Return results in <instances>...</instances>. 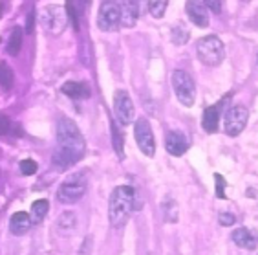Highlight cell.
Here are the masks:
<instances>
[{
  "label": "cell",
  "mask_w": 258,
  "mask_h": 255,
  "mask_svg": "<svg viewBox=\"0 0 258 255\" xmlns=\"http://www.w3.org/2000/svg\"><path fill=\"white\" fill-rule=\"evenodd\" d=\"M85 152L86 143L81 130L72 120L60 118L57 123V149H55L53 158H51L55 169H68L70 165L77 164L85 156Z\"/></svg>",
  "instance_id": "obj_1"
},
{
  "label": "cell",
  "mask_w": 258,
  "mask_h": 255,
  "mask_svg": "<svg viewBox=\"0 0 258 255\" xmlns=\"http://www.w3.org/2000/svg\"><path fill=\"white\" fill-rule=\"evenodd\" d=\"M134 189L130 185H117L108 202V219L114 228H121L126 224L130 213L134 210Z\"/></svg>",
  "instance_id": "obj_2"
},
{
  "label": "cell",
  "mask_w": 258,
  "mask_h": 255,
  "mask_svg": "<svg viewBox=\"0 0 258 255\" xmlns=\"http://www.w3.org/2000/svg\"><path fill=\"white\" fill-rule=\"evenodd\" d=\"M198 59L207 66H218L225 57L224 42L216 35H207L196 42Z\"/></svg>",
  "instance_id": "obj_3"
},
{
  "label": "cell",
  "mask_w": 258,
  "mask_h": 255,
  "mask_svg": "<svg viewBox=\"0 0 258 255\" xmlns=\"http://www.w3.org/2000/svg\"><path fill=\"white\" fill-rule=\"evenodd\" d=\"M86 176L83 173H75L70 178H66L62 184L59 185L57 189V198H59L62 204H74V202H79L83 198V195L86 193Z\"/></svg>",
  "instance_id": "obj_4"
},
{
  "label": "cell",
  "mask_w": 258,
  "mask_h": 255,
  "mask_svg": "<svg viewBox=\"0 0 258 255\" xmlns=\"http://www.w3.org/2000/svg\"><path fill=\"white\" fill-rule=\"evenodd\" d=\"M170 79H172V88H174V92H176V97L179 99V103L185 107L194 105V99H196V86H194L192 77L183 70H174Z\"/></svg>",
  "instance_id": "obj_5"
},
{
  "label": "cell",
  "mask_w": 258,
  "mask_h": 255,
  "mask_svg": "<svg viewBox=\"0 0 258 255\" xmlns=\"http://www.w3.org/2000/svg\"><path fill=\"white\" fill-rule=\"evenodd\" d=\"M40 24L50 35H60L64 31L66 24H68V17H66V10L60 6H48L42 10L40 15Z\"/></svg>",
  "instance_id": "obj_6"
},
{
  "label": "cell",
  "mask_w": 258,
  "mask_h": 255,
  "mask_svg": "<svg viewBox=\"0 0 258 255\" xmlns=\"http://www.w3.org/2000/svg\"><path fill=\"white\" fill-rule=\"evenodd\" d=\"M121 24V6L117 2H103L97 15V26L103 31H114Z\"/></svg>",
  "instance_id": "obj_7"
},
{
  "label": "cell",
  "mask_w": 258,
  "mask_h": 255,
  "mask_svg": "<svg viewBox=\"0 0 258 255\" xmlns=\"http://www.w3.org/2000/svg\"><path fill=\"white\" fill-rule=\"evenodd\" d=\"M247 120H249V114H247V109L243 105H234V107H229V110L225 112V120H224V129L229 136H238L245 125H247Z\"/></svg>",
  "instance_id": "obj_8"
},
{
  "label": "cell",
  "mask_w": 258,
  "mask_h": 255,
  "mask_svg": "<svg viewBox=\"0 0 258 255\" xmlns=\"http://www.w3.org/2000/svg\"><path fill=\"white\" fill-rule=\"evenodd\" d=\"M134 136L136 141H138V147L141 149L145 156L152 158L156 152V141H154V134H152V129H150V123L145 118L136 121L134 127Z\"/></svg>",
  "instance_id": "obj_9"
},
{
  "label": "cell",
  "mask_w": 258,
  "mask_h": 255,
  "mask_svg": "<svg viewBox=\"0 0 258 255\" xmlns=\"http://www.w3.org/2000/svg\"><path fill=\"white\" fill-rule=\"evenodd\" d=\"M114 112L121 125H130L134 120V103L124 90H117L114 95Z\"/></svg>",
  "instance_id": "obj_10"
},
{
  "label": "cell",
  "mask_w": 258,
  "mask_h": 255,
  "mask_svg": "<svg viewBox=\"0 0 258 255\" xmlns=\"http://www.w3.org/2000/svg\"><path fill=\"white\" fill-rule=\"evenodd\" d=\"M165 149L169 150V155L172 156L185 155L189 149V138L179 130H170V132H167V138H165Z\"/></svg>",
  "instance_id": "obj_11"
},
{
  "label": "cell",
  "mask_w": 258,
  "mask_h": 255,
  "mask_svg": "<svg viewBox=\"0 0 258 255\" xmlns=\"http://www.w3.org/2000/svg\"><path fill=\"white\" fill-rule=\"evenodd\" d=\"M185 11L189 19L192 20L194 24L200 26V28H207L209 26V11L205 2H198V0H190L185 4Z\"/></svg>",
  "instance_id": "obj_12"
},
{
  "label": "cell",
  "mask_w": 258,
  "mask_h": 255,
  "mask_svg": "<svg viewBox=\"0 0 258 255\" xmlns=\"http://www.w3.org/2000/svg\"><path fill=\"white\" fill-rule=\"evenodd\" d=\"M225 101H227V97H225V99H222L220 103H216V105H211V107H207V109L204 110L202 127L207 130L209 134H213V132H216V130H218V121H220V116H222V107H224Z\"/></svg>",
  "instance_id": "obj_13"
},
{
  "label": "cell",
  "mask_w": 258,
  "mask_h": 255,
  "mask_svg": "<svg viewBox=\"0 0 258 255\" xmlns=\"http://www.w3.org/2000/svg\"><path fill=\"white\" fill-rule=\"evenodd\" d=\"M233 242L238 248H243V250H254L258 246V237L254 235L253 231L247 230V228H236L233 231Z\"/></svg>",
  "instance_id": "obj_14"
},
{
  "label": "cell",
  "mask_w": 258,
  "mask_h": 255,
  "mask_svg": "<svg viewBox=\"0 0 258 255\" xmlns=\"http://www.w3.org/2000/svg\"><path fill=\"white\" fill-rule=\"evenodd\" d=\"M31 219L28 213H24V211H19V213H15V215L11 217L10 220V230L13 235H24V233H28L31 228Z\"/></svg>",
  "instance_id": "obj_15"
},
{
  "label": "cell",
  "mask_w": 258,
  "mask_h": 255,
  "mask_svg": "<svg viewBox=\"0 0 258 255\" xmlns=\"http://www.w3.org/2000/svg\"><path fill=\"white\" fill-rule=\"evenodd\" d=\"M62 94H66L72 99H85L90 95V88L86 83H81V81H68L62 85Z\"/></svg>",
  "instance_id": "obj_16"
},
{
  "label": "cell",
  "mask_w": 258,
  "mask_h": 255,
  "mask_svg": "<svg viewBox=\"0 0 258 255\" xmlns=\"http://www.w3.org/2000/svg\"><path fill=\"white\" fill-rule=\"evenodd\" d=\"M121 6V24L126 28H132L138 20L139 13V4L138 2H123Z\"/></svg>",
  "instance_id": "obj_17"
},
{
  "label": "cell",
  "mask_w": 258,
  "mask_h": 255,
  "mask_svg": "<svg viewBox=\"0 0 258 255\" xmlns=\"http://www.w3.org/2000/svg\"><path fill=\"white\" fill-rule=\"evenodd\" d=\"M48 210H50V204H48V200L33 202V206H31V213H30L31 222H33V224H40V222L44 220Z\"/></svg>",
  "instance_id": "obj_18"
},
{
  "label": "cell",
  "mask_w": 258,
  "mask_h": 255,
  "mask_svg": "<svg viewBox=\"0 0 258 255\" xmlns=\"http://www.w3.org/2000/svg\"><path fill=\"white\" fill-rule=\"evenodd\" d=\"M22 28H13L10 35V40H8V54L10 55H19L20 48H22Z\"/></svg>",
  "instance_id": "obj_19"
},
{
  "label": "cell",
  "mask_w": 258,
  "mask_h": 255,
  "mask_svg": "<svg viewBox=\"0 0 258 255\" xmlns=\"http://www.w3.org/2000/svg\"><path fill=\"white\" fill-rule=\"evenodd\" d=\"M13 81H15V74L13 70L10 68L8 63H0V86L4 88V90H10L11 86H13Z\"/></svg>",
  "instance_id": "obj_20"
},
{
  "label": "cell",
  "mask_w": 258,
  "mask_h": 255,
  "mask_svg": "<svg viewBox=\"0 0 258 255\" xmlns=\"http://www.w3.org/2000/svg\"><path fill=\"white\" fill-rule=\"evenodd\" d=\"M163 213L167 222H176L178 220V206H176V202L170 196H167L163 200Z\"/></svg>",
  "instance_id": "obj_21"
},
{
  "label": "cell",
  "mask_w": 258,
  "mask_h": 255,
  "mask_svg": "<svg viewBox=\"0 0 258 255\" xmlns=\"http://www.w3.org/2000/svg\"><path fill=\"white\" fill-rule=\"evenodd\" d=\"M147 6H149L150 15L159 19V17L165 15V10H167L169 2H167V0H150V2H147Z\"/></svg>",
  "instance_id": "obj_22"
},
{
  "label": "cell",
  "mask_w": 258,
  "mask_h": 255,
  "mask_svg": "<svg viewBox=\"0 0 258 255\" xmlns=\"http://www.w3.org/2000/svg\"><path fill=\"white\" fill-rule=\"evenodd\" d=\"M112 143H114V149L119 155V158H123V136L115 125H112Z\"/></svg>",
  "instance_id": "obj_23"
},
{
  "label": "cell",
  "mask_w": 258,
  "mask_h": 255,
  "mask_svg": "<svg viewBox=\"0 0 258 255\" xmlns=\"http://www.w3.org/2000/svg\"><path fill=\"white\" fill-rule=\"evenodd\" d=\"M172 40L176 42V44H185V42L189 40V31L185 30L181 24L176 26V28L172 30Z\"/></svg>",
  "instance_id": "obj_24"
},
{
  "label": "cell",
  "mask_w": 258,
  "mask_h": 255,
  "mask_svg": "<svg viewBox=\"0 0 258 255\" xmlns=\"http://www.w3.org/2000/svg\"><path fill=\"white\" fill-rule=\"evenodd\" d=\"M19 167H20V173H22L24 176L35 175V173H37V169H39V165H37V162H35V160H22L19 164Z\"/></svg>",
  "instance_id": "obj_25"
},
{
  "label": "cell",
  "mask_w": 258,
  "mask_h": 255,
  "mask_svg": "<svg viewBox=\"0 0 258 255\" xmlns=\"http://www.w3.org/2000/svg\"><path fill=\"white\" fill-rule=\"evenodd\" d=\"M214 182H216V196L222 198V200L227 198V195H225V178L224 176L216 173V175H214Z\"/></svg>",
  "instance_id": "obj_26"
},
{
  "label": "cell",
  "mask_w": 258,
  "mask_h": 255,
  "mask_svg": "<svg viewBox=\"0 0 258 255\" xmlns=\"http://www.w3.org/2000/svg\"><path fill=\"white\" fill-rule=\"evenodd\" d=\"M218 222L222 226H233L234 222H236V217L233 215V213H227V211H222L218 215Z\"/></svg>",
  "instance_id": "obj_27"
},
{
  "label": "cell",
  "mask_w": 258,
  "mask_h": 255,
  "mask_svg": "<svg viewBox=\"0 0 258 255\" xmlns=\"http://www.w3.org/2000/svg\"><path fill=\"white\" fill-rule=\"evenodd\" d=\"M10 129H11V121L8 120L4 114H0V136L8 134V132H10Z\"/></svg>",
  "instance_id": "obj_28"
},
{
  "label": "cell",
  "mask_w": 258,
  "mask_h": 255,
  "mask_svg": "<svg viewBox=\"0 0 258 255\" xmlns=\"http://www.w3.org/2000/svg\"><path fill=\"white\" fill-rule=\"evenodd\" d=\"M205 6H207V10L214 11V13H220V11H222V2H214V0H209V2H205Z\"/></svg>",
  "instance_id": "obj_29"
},
{
  "label": "cell",
  "mask_w": 258,
  "mask_h": 255,
  "mask_svg": "<svg viewBox=\"0 0 258 255\" xmlns=\"http://www.w3.org/2000/svg\"><path fill=\"white\" fill-rule=\"evenodd\" d=\"M33 22H35V11H30V17H28V33L33 31Z\"/></svg>",
  "instance_id": "obj_30"
}]
</instances>
